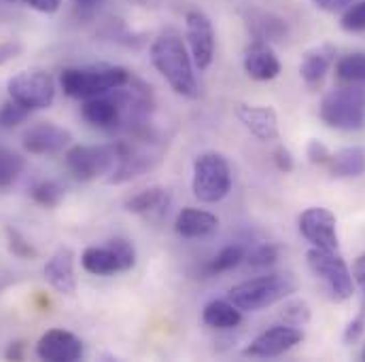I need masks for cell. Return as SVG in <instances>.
Here are the masks:
<instances>
[{
	"mask_svg": "<svg viewBox=\"0 0 365 362\" xmlns=\"http://www.w3.org/2000/svg\"><path fill=\"white\" fill-rule=\"evenodd\" d=\"M149 58L153 68L164 77V81L173 87L175 93L189 100H195L200 95L191 53L187 51L179 34L175 32L160 34L151 45Z\"/></svg>",
	"mask_w": 365,
	"mask_h": 362,
	"instance_id": "obj_1",
	"label": "cell"
},
{
	"mask_svg": "<svg viewBox=\"0 0 365 362\" xmlns=\"http://www.w3.org/2000/svg\"><path fill=\"white\" fill-rule=\"evenodd\" d=\"M130 79H132V75L123 66L91 64V66L64 68L60 75V87L68 97L90 100L96 95H104L108 91L123 87Z\"/></svg>",
	"mask_w": 365,
	"mask_h": 362,
	"instance_id": "obj_2",
	"label": "cell"
},
{
	"mask_svg": "<svg viewBox=\"0 0 365 362\" xmlns=\"http://www.w3.org/2000/svg\"><path fill=\"white\" fill-rule=\"evenodd\" d=\"M297 282L289 273H268L259 277H251L247 282L236 284L227 301H232L240 312H262L284 301L291 292H295Z\"/></svg>",
	"mask_w": 365,
	"mask_h": 362,
	"instance_id": "obj_3",
	"label": "cell"
},
{
	"mask_svg": "<svg viewBox=\"0 0 365 362\" xmlns=\"http://www.w3.org/2000/svg\"><path fill=\"white\" fill-rule=\"evenodd\" d=\"M191 188L195 199H200L202 203H219L221 199H225L232 191L230 161L217 151L200 153L193 161Z\"/></svg>",
	"mask_w": 365,
	"mask_h": 362,
	"instance_id": "obj_4",
	"label": "cell"
},
{
	"mask_svg": "<svg viewBox=\"0 0 365 362\" xmlns=\"http://www.w3.org/2000/svg\"><path fill=\"white\" fill-rule=\"evenodd\" d=\"M325 125L342 132H355L365 125V87L340 85L329 91L319 106Z\"/></svg>",
	"mask_w": 365,
	"mask_h": 362,
	"instance_id": "obj_5",
	"label": "cell"
},
{
	"mask_svg": "<svg viewBox=\"0 0 365 362\" xmlns=\"http://www.w3.org/2000/svg\"><path fill=\"white\" fill-rule=\"evenodd\" d=\"M117 159H119L117 142L81 144V147H73L66 153L64 164H66V170L73 174V179L91 182L102 176H110L113 170L117 168Z\"/></svg>",
	"mask_w": 365,
	"mask_h": 362,
	"instance_id": "obj_6",
	"label": "cell"
},
{
	"mask_svg": "<svg viewBox=\"0 0 365 362\" xmlns=\"http://www.w3.org/2000/svg\"><path fill=\"white\" fill-rule=\"evenodd\" d=\"M308 267L325 284L327 292L336 301H346L355 292V277L349 270L346 261L338 255V250H321L310 248L306 255Z\"/></svg>",
	"mask_w": 365,
	"mask_h": 362,
	"instance_id": "obj_7",
	"label": "cell"
},
{
	"mask_svg": "<svg viewBox=\"0 0 365 362\" xmlns=\"http://www.w3.org/2000/svg\"><path fill=\"white\" fill-rule=\"evenodd\" d=\"M9 97L26 106L28 110L49 108L56 100V81L43 70H24L9 79Z\"/></svg>",
	"mask_w": 365,
	"mask_h": 362,
	"instance_id": "obj_8",
	"label": "cell"
},
{
	"mask_svg": "<svg viewBox=\"0 0 365 362\" xmlns=\"http://www.w3.org/2000/svg\"><path fill=\"white\" fill-rule=\"evenodd\" d=\"M185 30H187V43H189V53H191L193 66L197 70L210 68V64L215 60L212 21L202 11H189L185 15Z\"/></svg>",
	"mask_w": 365,
	"mask_h": 362,
	"instance_id": "obj_9",
	"label": "cell"
},
{
	"mask_svg": "<svg viewBox=\"0 0 365 362\" xmlns=\"http://www.w3.org/2000/svg\"><path fill=\"white\" fill-rule=\"evenodd\" d=\"M299 233L310 242L312 248L321 250H338V220L325 208H308L299 216Z\"/></svg>",
	"mask_w": 365,
	"mask_h": 362,
	"instance_id": "obj_10",
	"label": "cell"
},
{
	"mask_svg": "<svg viewBox=\"0 0 365 362\" xmlns=\"http://www.w3.org/2000/svg\"><path fill=\"white\" fill-rule=\"evenodd\" d=\"M302 339H304V333L297 326L278 324V326H272V329L264 331L262 335H257L245 348L242 354L247 358H259V361L276 358V356H282L284 352L293 350L297 344H302Z\"/></svg>",
	"mask_w": 365,
	"mask_h": 362,
	"instance_id": "obj_11",
	"label": "cell"
},
{
	"mask_svg": "<svg viewBox=\"0 0 365 362\" xmlns=\"http://www.w3.org/2000/svg\"><path fill=\"white\" fill-rule=\"evenodd\" d=\"M86 354L83 341L64 329H51L41 335L36 344V356L49 362H75L81 361Z\"/></svg>",
	"mask_w": 365,
	"mask_h": 362,
	"instance_id": "obj_12",
	"label": "cell"
},
{
	"mask_svg": "<svg viewBox=\"0 0 365 362\" xmlns=\"http://www.w3.org/2000/svg\"><path fill=\"white\" fill-rule=\"evenodd\" d=\"M73 142V134L56 123L41 121L24 132L21 144L30 155H53Z\"/></svg>",
	"mask_w": 365,
	"mask_h": 362,
	"instance_id": "obj_13",
	"label": "cell"
},
{
	"mask_svg": "<svg viewBox=\"0 0 365 362\" xmlns=\"http://www.w3.org/2000/svg\"><path fill=\"white\" fill-rule=\"evenodd\" d=\"M236 117L245 125L251 136H255L262 142H272L278 140L280 129H278V115L272 106L264 104H238L236 106Z\"/></svg>",
	"mask_w": 365,
	"mask_h": 362,
	"instance_id": "obj_14",
	"label": "cell"
},
{
	"mask_svg": "<svg viewBox=\"0 0 365 362\" xmlns=\"http://www.w3.org/2000/svg\"><path fill=\"white\" fill-rule=\"evenodd\" d=\"M123 206L130 214H136L149 220H162L173 206V193L166 186H149L128 197Z\"/></svg>",
	"mask_w": 365,
	"mask_h": 362,
	"instance_id": "obj_15",
	"label": "cell"
},
{
	"mask_svg": "<svg viewBox=\"0 0 365 362\" xmlns=\"http://www.w3.org/2000/svg\"><path fill=\"white\" fill-rule=\"evenodd\" d=\"M81 117L90 123L91 127H100V129L121 127V104H119L117 93L108 91L104 95L83 100Z\"/></svg>",
	"mask_w": 365,
	"mask_h": 362,
	"instance_id": "obj_16",
	"label": "cell"
},
{
	"mask_svg": "<svg viewBox=\"0 0 365 362\" xmlns=\"http://www.w3.org/2000/svg\"><path fill=\"white\" fill-rule=\"evenodd\" d=\"M45 280L60 294H73L77 290L75 277V252L68 246H60L45 263Z\"/></svg>",
	"mask_w": 365,
	"mask_h": 362,
	"instance_id": "obj_17",
	"label": "cell"
},
{
	"mask_svg": "<svg viewBox=\"0 0 365 362\" xmlns=\"http://www.w3.org/2000/svg\"><path fill=\"white\" fill-rule=\"evenodd\" d=\"M245 73L253 81H272L280 75V62L272 45L264 41H253L245 49Z\"/></svg>",
	"mask_w": 365,
	"mask_h": 362,
	"instance_id": "obj_18",
	"label": "cell"
},
{
	"mask_svg": "<svg viewBox=\"0 0 365 362\" xmlns=\"http://www.w3.org/2000/svg\"><path fill=\"white\" fill-rule=\"evenodd\" d=\"M219 229V218L212 212L197 208H182L175 220V231L185 240H202Z\"/></svg>",
	"mask_w": 365,
	"mask_h": 362,
	"instance_id": "obj_19",
	"label": "cell"
},
{
	"mask_svg": "<svg viewBox=\"0 0 365 362\" xmlns=\"http://www.w3.org/2000/svg\"><path fill=\"white\" fill-rule=\"evenodd\" d=\"M334 55H336V49L331 45H321V47H317L304 55L302 66H299V75H302V81L310 90L319 87L325 81V77L334 64Z\"/></svg>",
	"mask_w": 365,
	"mask_h": 362,
	"instance_id": "obj_20",
	"label": "cell"
},
{
	"mask_svg": "<svg viewBox=\"0 0 365 362\" xmlns=\"http://www.w3.org/2000/svg\"><path fill=\"white\" fill-rule=\"evenodd\" d=\"M81 265L91 275H102V277L125 272L123 263H121V259H119V255H117V250L113 248L110 242L106 246L86 248L83 255H81Z\"/></svg>",
	"mask_w": 365,
	"mask_h": 362,
	"instance_id": "obj_21",
	"label": "cell"
},
{
	"mask_svg": "<svg viewBox=\"0 0 365 362\" xmlns=\"http://www.w3.org/2000/svg\"><path fill=\"white\" fill-rule=\"evenodd\" d=\"M334 179H359L365 174V147H344L331 153L327 164Z\"/></svg>",
	"mask_w": 365,
	"mask_h": 362,
	"instance_id": "obj_22",
	"label": "cell"
},
{
	"mask_svg": "<svg viewBox=\"0 0 365 362\" xmlns=\"http://www.w3.org/2000/svg\"><path fill=\"white\" fill-rule=\"evenodd\" d=\"M202 320L210 329L230 331L242 322V312L232 301H210L202 309Z\"/></svg>",
	"mask_w": 365,
	"mask_h": 362,
	"instance_id": "obj_23",
	"label": "cell"
},
{
	"mask_svg": "<svg viewBox=\"0 0 365 362\" xmlns=\"http://www.w3.org/2000/svg\"><path fill=\"white\" fill-rule=\"evenodd\" d=\"M249 28L255 34V41L264 43H276L287 36L284 19L276 17L274 13H253L249 19Z\"/></svg>",
	"mask_w": 365,
	"mask_h": 362,
	"instance_id": "obj_24",
	"label": "cell"
},
{
	"mask_svg": "<svg viewBox=\"0 0 365 362\" xmlns=\"http://www.w3.org/2000/svg\"><path fill=\"white\" fill-rule=\"evenodd\" d=\"M336 79L340 85L365 87V53H349L338 60L336 64Z\"/></svg>",
	"mask_w": 365,
	"mask_h": 362,
	"instance_id": "obj_25",
	"label": "cell"
},
{
	"mask_svg": "<svg viewBox=\"0 0 365 362\" xmlns=\"http://www.w3.org/2000/svg\"><path fill=\"white\" fill-rule=\"evenodd\" d=\"M24 168H26V159L19 153L0 147V188H9L11 184H15L21 176Z\"/></svg>",
	"mask_w": 365,
	"mask_h": 362,
	"instance_id": "obj_26",
	"label": "cell"
},
{
	"mask_svg": "<svg viewBox=\"0 0 365 362\" xmlns=\"http://www.w3.org/2000/svg\"><path fill=\"white\" fill-rule=\"evenodd\" d=\"M247 259V252H245V248L240 246V244H230V246H225V248H221L217 255H215V259L208 263V273H227L232 272V270H236L242 261Z\"/></svg>",
	"mask_w": 365,
	"mask_h": 362,
	"instance_id": "obj_27",
	"label": "cell"
},
{
	"mask_svg": "<svg viewBox=\"0 0 365 362\" xmlns=\"http://www.w3.org/2000/svg\"><path fill=\"white\" fill-rule=\"evenodd\" d=\"M30 197L43 208H56L64 199V186L56 181H41L30 188Z\"/></svg>",
	"mask_w": 365,
	"mask_h": 362,
	"instance_id": "obj_28",
	"label": "cell"
},
{
	"mask_svg": "<svg viewBox=\"0 0 365 362\" xmlns=\"http://www.w3.org/2000/svg\"><path fill=\"white\" fill-rule=\"evenodd\" d=\"M4 233H6L9 252H11L13 257H17V259H21V261H34V259L38 257V250L32 246V242H28V240L21 235V231H17V229H13V227H6Z\"/></svg>",
	"mask_w": 365,
	"mask_h": 362,
	"instance_id": "obj_29",
	"label": "cell"
},
{
	"mask_svg": "<svg viewBox=\"0 0 365 362\" xmlns=\"http://www.w3.org/2000/svg\"><path fill=\"white\" fill-rule=\"evenodd\" d=\"M280 318L284 320V324H291V326H306L310 322V305L304 301V299H291L284 303L282 312H280Z\"/></svg>",
	"mask_w": 365,
	"mask_h": 362,
	"instance_id": "obj_30",
	"label": "cell"
},
{
	"mask_svg": "<svg viewBox=\"0 0 365 362\" xmlns=\"http://www.w3.org/2000/svg\"><path fill=\"white\" fill-rule=\"evenodd\" d=\"M340 28L349 34H361L365 32V0L353 2L351 6L344 9Z\"/></svg>",
	"mask_w": 365,
	"mask_h": 362,
	"instance_id": "obj_31",
	"label": "cell"
},
{
	"mask_svg": "<svg viewBox=\"0 0 365 362\" xmlns=\"http://www.w3.org/2000/svg\"><path fill=\"white\" fill-rule=\"evenodd\" d=\"M32 110H28L26 106H21L19 102L15 100H9L0 106V127L4 129H11L19 123H24L28 117H30Z\"/></svg>",
	"mask_w": 365,
	"mask_h": 362,
	"instance_id": "obj_32",
	"label": "cell"
},
{
	"mask_svg": "<svg viewBox=\"0 0 365 362\" xmlns=\"http://www.w3.org/2000/svg\"><path fill=\"white\" fill-rule=\"evenodd\" d=\"M245 261L255 270H266V267H270L278 261V248L272 246V244H262L255 250H251Z\"/></svg>",
	"mask_w": 365,
	"mask_h": 362,
	"instance_id": "obj_33",
	"label": "cell"
},
{
	"mask_svg": "<svg viewBox=\"0 0 365 362\" xmlns=\"http://www.w3.org/2000/svg\"><path fill=\"white\" fill-rule=\"evenodd\" d=\"M306 155H308L310 164H314V166H327L329 159H331V151L321 140H310L308 149H306Z\"/></svg>",
	"mask_w": 365,
	"mask_h": 362,
	"instance_id": "obj_34",
	"label": "cell"
},
{
	"mask_svg": "<svg viewBox=\"0 0 365 362\" xmlns=\"http://www.w3.org/2000/svg\"><path fill=\"white\" fill-rule=\"evenodd\" d=\"M365 333V307L349 322V326L344 329V344L351 346V344H357Z\"/></svg>",
	"mask_w": 365,
	"mask_h": 362,
	"instance_id": "obj_35",
	"label": "cell"
},
{
	"mask_svg": "<svg viewBox=\"0 0 365 362\" xmlns=\"http://www.w3.org/2000/svg\"><path fill=\"white\" fill-rule=\"evenodd\" d=\"M274 164H276V168L280 170V172H284V174H289L291 170H293V155H291V151L287 149V147H278L276 151H274Z\"/></svg>",
	"mask_w": 365,
	"mask_h": 362,
	"instance_id": "obj_36",
	"label": "cell"
},
{
	"mask_svg": "<svg viewBox=\"0 0 365 362\" xmlns=\"http://www.w3.org/2000/svg\"><path fill=\"white\" fill-rule=\"evenodd\" d=\"M24 4H28L30 9L38 11V13H56L62 6V0H24Z\"/></svg>",
	"mask_w": 365,
	"mask_h": 362,
	"instance_id": "obj_37",
	"label": "cell"
},
{
	"mask_svg": "<svg viewBox=\"0 0 365 362\" xmlns=\"http://www.w3.org/2000/svg\"><path fill=\"white\" fill-rule=\"evenodd\" d=\"M321 11H327V13H338V11H344L346 6H351L355 0H312Z\"/></svg>",
	"mask_w": 365,
	"mask_h": 362,
	"instance_id": "obj_38",
	"label": "cell"
},
{
	"mask_svg": "<svg viewBox=\"0 0 365 362\" xmlns=\"http://www.w3.org/2000/svg\"><path fill=\"white\" fill-rule=\"evenodd\" d=\"M21 53V45L19 43H2L0 45V66H4L6 62L15 60Z\"/></svg>",
	"mask_w": 365,
	"mask_h": 362,
	"instance_id": "obj_39",
	"label": "cell"
},
{
	"mask_svg": "<svg viewBox=\"0 0 365 362\" xmlns=\"http://www.w3.org/2000/svg\"><path fill=\"white\" fill-rule=\"evenodd\" d=\"M24 350H26L24 341H13V344L6 348L4 356H6V361H24Z\"/></svg>",
	"mask_w": 365,
	"mask_h": 362,
	"instance_id": "obj_40",
	"label": "cell"
},
{
	"mask_svg": "<svg viewBox=\"0 0 365 362\" xmlns=\"http://www.w3.org/2000/svg\"><path fill=\"white\" fill-rule=\"evenodd\" d=\"M353 277H355V282L361 286V290H364V297H365V255H361V257L357 259L355 270H353Z\"/></svg>",
	"mask_w": 365,
	"mask_h": 362,
	"instance_id": "obj_41",
	"label": "cell"
},
{
	"mask_svg": "<svg viewBox=\"0 0 365 362\" xmlns=\"http://www.w3.org/2000/svg\"><path fill=\"white\" fill-rule=\"evenodd\" d=\"M134 2H138L140 6H151V4H153L155 0H134Z\"/></svg>",
	"mask_w": 365,
	"mask_h": 362,
	"instance_id": "obj_42",
	"label": "cell"
},
{
	"mask_svg": "<svg viewBox=\"0 0 365 362\" xmlns=\"http://www.w3.org/2000/svg\"><path fill=\"white\" fill-rule=\"evenodd\" d=\"M77 2H83V4H88V2H96V0H77Z\"/></svg>",
	"mask_w": 365,
	"mask_h": 362,
	"instance_id": "obj_43",
	"label": "cell"
},
{
	"mask_svg": "<svg viewBox=\"0 0 365 362\" xmlns=\"http://www.w3.org/2000/svg\"><path fill=\"white\" fill-rule=\"evenodd\" d=\"M361 361H365V350H364V352H361Z\"/></svg>",
	"mask_w": 365,
	"mask_h": 362,
	"instance_id": "obj_44",
	"label": "cell"
},
{
	"mask_svg": "<svg viewBox=\"0 0 365 362\" xmlns=\"http://www.w3.org/2000/svg\"><path fill=\"white\" fill-rule=\"evenodd\" d=\"M4 2H13V0H4Z\"/></svg>",
	"mask_w": 365,
	"mask_h": 362,
	"instance_id": "obj_45",
	"label": "cell"
}]
</instances>
